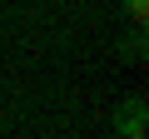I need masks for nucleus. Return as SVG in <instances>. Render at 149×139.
<instances>
[{
	"instance_id": "f257e3e1",
	"label": "nucleus",
	"mask_w": 149,
	"mask_h": 139,
	"mask_svg": "<svg viewBox=\"0 0 149 139\" xmlns=\"http://www.w3.org/2000/svg\"><path fill=\"white\" fill-rule=\"evenodd\" d=\"M144 124H149V104H144V95H129L114 109V134L119 139H144Z\"/></svg>"
},
{
	"instance_id": "f03ea898",
	"label": "nucleus",
	"mask_w": 149,
	"mask_h": 139,
	"mask_svg": "<svg viewBox=\"0 0 149 139\" xmlns=\"http://www.w3.org/2000/svg\"><path fill=\"white\" fill-rule=\"evenodd\" d=\"M124 20H129V30H144L149 25V0H124Z\"/></svg>"
},
{
	"instance_id": "7ed1b4c3",
	"label": "nucleus",
	"mask_w": 149,
	"mask_h": 139,
	"mask_svg": "<svg viewBox=\"0 0 149 139\" xmlns=\"http://www.w3.org/2000/svg\"><path fill=\"white\" fill-rule=\"evenodd\" d=\"M119 55H124V60H134V65H139V60H144V30H134V35H129V40H124V50H119Z\"/></svg>"
}]
</instances>
